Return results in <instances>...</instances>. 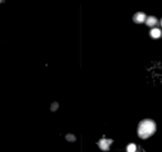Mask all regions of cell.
I'll list each match as a JSON object with an SVG mask.
<instances>
[{"instance_id":"5","label":"cell","mask_w":162,"mask_h":152,"mask_svg":"<svg viewBox=\"0 0 162 152\" xmlns=\"http://www.w3.org/2000/svg\"><path fill=\"white\" fill-rule=\"evenodd\" d=\"M161 30H160L159 28H152L151 30H150V36L152 37L153 39H158L161 37Z\"/></svg>"},{"instance_id":"3","label":"cell","mask_w":162,"mask_h":152,"mask_svg":"<svg viewBox=\"0 0 162 152\" xmlns=\"http://www.w3.org/2000/svg\"><path fill=\"white\" fill-rule=\"evenodd\" d=\"M147 20V16L144 12H137V14L133 16V21L137 22V23H143L146 22Z\"/></svg>"},{"instance_id":"4","label":"cell","mask_w":162,"mask_h":152,"mask_svg":"<svg viewBox=\"0 0 162 152\" xmlns=\"http://www.w3.org/2000/svg\"><path fill=\"white\" fill-rule=\"evenodd\" d=\"M158 23V19L156 18L154 16H150V17H147V20H146V25L148 27H154V26Z\"/></svg>"},{"instance_id":"6","label":"cell","mask_w":162,"mask_h":152,"mask_svg":"<svg viewBox=\"0 0 162 152\" xmlns=\"http://www.w3.org/2000/svg\"><path fill=\"white\" fill-rule=\"evenodd\" d=\"M137 151V146L135 143H130L127 147V152H135Z\"/></svg>"},{"instance_id":"8","label":"cell","mask_w":162,"mask_h":152,"mask_svg":"<svg viewBox=\"0 0 162 152\" xmlns=\"http://www.w3.org/2000/svg\"><path fill=\"white\" fill-rule=\"evenodd\" d=\"M58 107H59V105H58V102H53L52 105H51V108H50V110L52 111V112H55V111L58 110Z\"/></svg>"},{"instance_id":"2","label":"cell","mask_w":162,"mask_h":152,"mask_svg":"<svg viewBox=\"0 0 162 152\" xmlns=\"http://www.w3.org/2000/svg\"><path fill=\"white\" fill-rule=\"evenodd\" d=\"M113 140H111V139H101V140H99V142H98V146H99V148L101 150H103V151H108V150L110 149V146L112 144Z\"/></svg>"},{"instance_id":"9","label":"cell","mask_w":162,"mask_h":152,"mask_svg":"<svg viewBox=\"0 0 162 152\" xmlns=\"http://www.w3.org/2000/svg\"><path fill=\"white\" fill-rule=\"evenodd\" d=\"M161 26H162V20H161Z\"/></svg>"},{"instance_id":"10","label":"cell","mask_w":162,"mask_h":152,"mask_svg":"<svg viewBox=\"0 0 162 152\" xmlns=\"http://www.w3.org/2000/svg\"><path fill=\"white\" fill-rule=\"evenodd\" d=\"M0 2H1V1H0Z\"/></svg>"},{"instance_id":"7","label":"cell","mask_w":162,"mask_h":152,"mask_svg":"<svg viewBox=\"0 0 162 152\" xmlns=\"http://www.w3.org/2000/svg\"><path fill=\"white\" fill-rule=\"evenodd\" d=\"M66 139L68 140L69 142H74V141H76V137H74L73 134H71V133H69V134H67V136H66Z\"/></svg>"},{"instance_id":"1","label":"cell","mask_w":162,"mask_h":152,"mask_svg":"<svg viewBox=\"0 0 162 152\" xmlns=\"http://www.w3.org/2000/svg\"><path fill=\"white\" fill-rule=\"evenodd\" d=\"M157 130V125L153 120H150V119H144L139 123L138 125V136L139 138L141 139H148L154 134Z\"/></svg>"}]
</instances>
